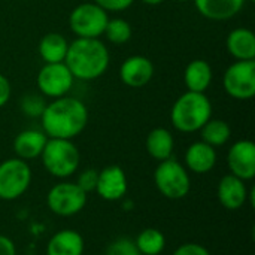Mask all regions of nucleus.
<instances>
[{"label": "nucleus", "mask_w": 255, "mask_h": 255, "mask_svg": "<svg viewBox=\"0 0 255 255\" xmlns=\"http://www.w3.org/2000/svg\"><path fill=\"white\" fill-rule=\"evenodd\" d=\"M42 131L49 139L73 140L88 124V108L76 97L63 96L46 103L42 115Z\"/></svg>", "instance_id": "obj_1"}, {"label": "nucleus", "mask_w": 255, "mask_h": 255, "mask_svg": "<svg viewBox=\"0 0 255 255\" xmlns=\"http://www.w3.org/2000/svg\"><path fill=\"white\" fill-rule=\"evenodd\" d=\"M109 49L100 39L76 37L69 43L64 64L75 79L94 81L103 76L109 67Z\"/></svg>", "instance_id": "obj_2"}, {"label": "nucleus", "mask_w": 255, "mask_h": 255, "mask_svg": "<svg viewBox=\"0 0 255 255\" xmlns=\"http://www.w3.org/2000/svg\"><path fill=\"white\" fill-rule=\"evenodd\" d=\"M212 118V103L205 93L187 91L181 94L172 109V126L181 133H196Z\"/></svg>", "instance_id": "obj_3"}, {"label": "nucleus", "mask_w": 255, "mask_h": 255, "mask_svg": "<svg viewBox=\"0 0 255 255\" xmlns=\"http://www.w3.org/2000/svg\"><path fill=\"white\" fill-rule=\"evenodd\" d=\"M45 170L57 178L67 179L76 173L81 164V154L73 140L49 139L40 154Z\"/></svg>", "instance_id": "obj_4"}, {"label": "nucleus", "mask_w": 255, "mask_h": 255, "mask_svg": "<svg viewBox=\"0 0 255 255\" xmlns=\"http://www.w3.org/2000/svg\"><path fill=\"white\" fill-rule=\"evenodd\" d=\"M154 185L163 197L182 200L191 190V178L185 166L170 157L164 161H158L154 170Z\"/></svg>", "instance_id": "obj_5"}, {"label": "nucleus", "mask_w": 255, "mask_h": 255, "mask_svg": "<svg viewBox=\"0 0 255 255\" xmlns=\"http://www.w3.org/2000/svg\"><path fill=\"white\" fill-rule=\"evenodd\" d=\"M33 172L28 161L18 157L0 163V200L13 202L24 196L31 185Z\"/></svg>", "instance_id": "obj_6"}, {"label": "nucleus", "mask_w": 255, "mask_h": 255, "mask_svg": "<svg viewBox=\"0 0 255 255\" xmlns=\"http://www.w3.org/2000/svg\"><path fill=\"white\" fill-rule=\"evenodd\" d=\"M88 202V194L82 191L76 182L63 181L49 188L46 194V206L48 209L63 218L75 217L84 211Z\"/></svg>", "instance_id": "obj_7"}, {"label": "nucleus", "mask_w": 255, "mask_h": 255, "mask_svg": "<svg viewBox=\"0 0 255 255\" xmlns=\"http://www.w3.org/2000/svg\"><path fill=\"white\" fill-rule=\"evenodd\" d=\"M109 15L94 1L78 4L69 15V27L76 37L99 39L106 28Z\"/></svg>", "instance_id": "obj_8"}, {"label": "nucleus", "mask_w": 255, "mask_h": 255, "mask_svg": "<svg viewBox=\"0 0 255 255\" xmlns=\"http://www.w3.org/2000/svg\"><path fill=\"white\" fill-rule=\"evenodd\" d=\"M226 93L236 100H251L255 96V61H235L223 76Z\"/></svg>", "instance_id": "obj_9"}, {"label": "nucleus", "mask_w": 255, "mask_h": 255, "mask_svg": "<svg viewBox=\"0 0 255 255\" xmlns=\"http://www.w3.org/2000/svg\"><path fill=\"white\" fill-rule=\"evenodd\" d=\"M75 82L73 75L70 73L69 67L63 63H51L45 64L36 78L37 88L42 96L58 99L63 96H67L72 90Z\"/></svg>", "instance_id": "obj_10"}, {"label": "nucleus", "mask_w": 255, "mask_h": 255, "mask_svg": "<svg viewBox=\"0 0 255 255\" xmlns=\"http://www.w3.org/2000/svg\"><path fill=\"white\" fill-rule=\"evenodd\" d=\"M227 167L232 175L242 181L255 178V143L250 139L235 142L227 152Z\"/></svg>", "instance_id": "obj_11"}, {"label": "nucleus", "mask_w": 255, "mask_h": 255, "mask_svg": "<svg viewBox=\"0 0 255 255\" xmlns=\"http://www.w3.org/2000/svg\"><path fill=\"white\" fill-rule=\"evenodd\" d=\"M94 191L100 196V199L106 202L123 200L128 191V181L126 172L117 164L106 166L99 172L97 185Z\"/></svg>", "instance_id": "obj_12"}, {"label": "nucleus", "mask_w": 255, "mask_h": 255, "mask_svg": "<svg viewBox=\"0 0 255 255\" xmlns=\"http://www.w3.org/2000/svg\"><path fill=\"white\" fill-rule=\"evenodd\" d=\"M154 76V64L145 55H131L126 58L120 67V79L130 88H142L151 82Z\"/></svg>", "instance_id": "obj_13"}, {"label": "nucleus", "mask_w": 255, "mask_h": 255, "mask_svg": "<svg viewBox=\"0 0 255 255\" xmlns=\"http://www.w3.org/2000/svg\"><path fill=\"white\" fill-rule=\"evenodd\" d=\"M217 197L220 205L227 211H239L248 202L247 182L229 173L223 176L217 187Z\"/></svg>", "instance_id": "obj_14"}, {"label": "nucleus", "mask_w": 255, "mask_h": 255, "mask_svg": "<svg viewBox=\"0 0 255 255\" xmlns=\"http://www.w3.org/2000/svg\"><path fill=\"white\" fill-rule=\"evenodd\" d=\"M85 241L73 229H63L54 233L45 248V255H84Z\"/></svg>", "instance_id": "obj_15"}, {"label": "nucleus", "mask_w": 255, "mask_h": 255, "mask_svg": "<svg viewBox=\"0 0 255 255\" xmlns=\"http://www.w3.org/2000/svg\"><path fill=\"white\" fill-rule=\"evenodd\" d=\"M185 169L196 173L205 175L209 173L217 164V151L214 146L205 143L203 140L191 143L184 155Z\"/></svg>", "instance_id": "obj_16"}, {"label": "nucleus", "mask_w": 255, "mask_h": 255, "mask_svg": "<svg viewBox=\"0 0 255 255\" xmlns=\"http://www.w3.org/2000/svg\"><path fill=\"white\" fill-rule=\"evenodd\" d=\"M48 142V136L42 130H22L13 139V152L18 158L24 161L36 160L40 157L45 145Z\"/></svg>", "instance_id": "obj_17"}, {"label": "nucleus", "mask_w": 255, "mask_h": 255, "mask_svg": "<svg viewBox=\"0 0 255 255\" xmlns=\"http://www.w3.org/2000/svg\"><path fill=\"white\" fill-rule=\"evenodd\" d=\"M227 52L238 61H248L255 58V34L253 30L239 27L229 33L226 39Z\"/></svg>", "instance_id": "obj_18"}, {"label": "nucleus", "mask_w": 255, "mask_h": 255, "mask_svg": "<svg viewBox=\"0 0 255 255\" xmlns=\"http://www.w3.org/2000/svg\"><path fill=\"white\" fill-rule=\"evenodd\" d=\"M247 0H194L199 13L211 21H226L236 16Z\"/></svg>", "instance_id": "obj_19"}, {"label": "nucleus", "mask_w": 255, "mask_h": 255, "mask_svg": "<svg viewBox=\"0 0 255 255\" xmlns=\"http://www.w3.org/2000/svg\"><path fill=\"white\" fill-rule=\"evenodd\" d=\"M212 79H214L212 67L206 60L202 58L190 61L184 70V82L187 91L205 93L211 87Z\"/></svg>", "instance_id": "obj_20"}, {"label": "nucleus", "mask_w": 255, "mask_h": 255, "mask_svg": "<svg viewBox=\"0 0 255 255\" xmlns=\"http://www.w3.org/2000/svg\"><path fill=\"white\" fill-rule=\"evenodd\" d=\"M148 154L157 160V161H164L172 157L173 149H175V139L170 130L164 127H155L152 128L145 142Z\"/></svg>", "instance_id": "obj_21"}, {"label": "nucleus", "mask_w": 255, "mask_h": 255, "mask_svg": "<svg viewBox=\"0 0 255 255\" xmlns=\"http://www.w3.org/2000/svg\"><path fill=\"white\" fill-rule=\"evenodd\" d=\"M69 49V42L61 33H46L39 42V55L45 64L63 63Z\"/></svg>", "instance_id": "obj_22"}, {"label": "nucleus", "mask_w": 255, "mask_h": 255, "mask_svg": "<svg viewBox=\"0 0 255 255\" xmlns=\"http://www.w3.org/2000/svg\"><path fill=\"white\" fill-rule=\"evenodd\" d=\"M140 255H160L166 250V236L158 229H143L134 239Z\"/></svg>", "instance_id": "obj_23"}, {"label": "nucleus", "mask_w": 255, "mask_h": 255, "mask_svg": "<svg viewBox=\"0 0 255 255\" xmlns=\"http://www.w3.org/2000/svg\"><path fill=\"white\" fill-rule=\"evenodd\" d=\"M202 140L214 148L224 146L232 137V127L224 120H209L200 130Z\"/></svg>", "instance_id": "obj_24"}, {"label": "nucleus", "mask_w": 255, "mask_h": 255, "mask_svg": "<svg viewBox=\"0 0 255 255\" xmlns=\"http://www.w3.org/2000/svg\"><path fill=\"white\" fill-rule=\"evenodd\" d=\"M103 34L106 36V39L109 42H112L115 45H123V43H127L131 39L133 30H131V25H130V22L127 19H124V18H109Z\"/></svg>", "instance_id": "obj_25"}, {"label": "nucleus", "mask_w": 255, "mask_h": 255, "mask_svg": "<svg viewBox=\"0 0 255 255\" xmlns=\"http://www.w3.org/2000/svg\"><path fill=\"white\" fill-rule=\"evenodd\" d=\"M45 106H46L45 99L36 93L25 94L21 99V111L25 117H30V118H40Z\"/></svg>", "instance_id": "obj_26"}, {"label": "nucleus", "mask_w": 255, "mask_h": 255, "mask_svg": "<svg viewBox=\"0 0 255 255\" xmlns=\"http://www.w3.org/2000/svg\"><path fill=\"white\" fill-rule=\"evenodd\" d=\"M105 255H140V253L137 251L134 241L128 238H120L108 245Z\"/></svg>", "instance_id": "obj_27"}, {"label": "nucleus", "mask_w": 255, "mask_h": 255, "mask_svg": "<svg viewBox=\"0 0 255 255\" xmlns=\"http://www.w3.org/2000/svg\"><path fill=\"white\" fill-rule=\"evenodd\" d=\"M97 178H99V170H96V169H85V170H82L79 173V176L76 179V185L82 191L90 194V193H93L96 190Z\"/></svg>", "instance_id": "obj_28"}, {"label": "nucleus", "mask_w": 255, "mask_h": 255, "mask_svg": "<svg viewBox=\"0 0 255 255\" xmlns=\"http://www.w3.org/2000/svg\"><path fill=\"white\" fill-rule=\"evenodd\" d=\"M96 4H99L102 9H105L106 12H121L128 9L134 0H93Z\"/></svg>", "instance_id": "obj_29"}, {"label": "nucleus", "mask_w": 255, "mask_h": 255, "mask_svg": "<svg viewBox=\"0 0 255 255\" xmlns=\"http://www.w3.org/2000/svg\"><path fill=\"white\" fill-rule=\"evenodd\" d=\"M172 255H211L206 247L196 244V242H187L179 245Z\"/></svg>", "instance_id": "obj_30"}, {"label": "nucleus", "mask_w": 255, "mask_h": 255, "mask_svg": "<svg viewBox=\"0 0 255 255\" xmlns=\"http://www.w3.org/2000/svg\"><path fill=\"white\" fill-rule=\"evenodd\" d=\"M10 93H12V88H10L7 78L0 73V108H3L9 102Z\"/></svg>", "instance_id": "obj_31"}, {"label": "nucleus", "mask_w": 255, "mask_h": 255, "mask_svg": "<svg viewBox=\"0 0 255 255\" xmlns=\"http://www.w3.org/2000/svg\"><path fill=\"white\" fill-rule=\"evenodd\" d=\"M0 255H16V245L4 235H0Z\"/></svg>", "instance_id": "obj_32"}, {"label": "nucleus", "mask_w": 255, "mask_h": 255, "mask_svg": "<svg viewBox=\"0 0 255 255\" xmlns=\"http://www.w3.org/2000/svg\"><path fill=\"white\" fill-rule=\"evenodd\" d=\"M140 1L145 3V4H149V6H157V4L163 3L164 0H140Z\"/></svg>", "instance_id": "obj_33"}, {"label": "nucleus", "mask_w": 255, "mask_h": 255, "mask_svg": "<svg viewBox=\"0 0 255 255\" xmlns=\"http://www.w3.org/2000/svg\"><path fill=\"white\" fill-rule=\"evenodd\" d=\"M176 1H190V0H176Z\"/></svg>", "instance_id": "obj_34"}, {"label": "nucleus", "mask_w": 255, "mask_h": 255, "mask_svg": "<svg viewBox=\"0 0 255 255\" xmlns=\"http://www.w3.org/2000/svg\"><path fill=\"white\" fill-rule=\"evenodd\" d=\"M248 1H254V0H248Z\"/></svg>", "instance_id": "obj_35"}]
</instances>
